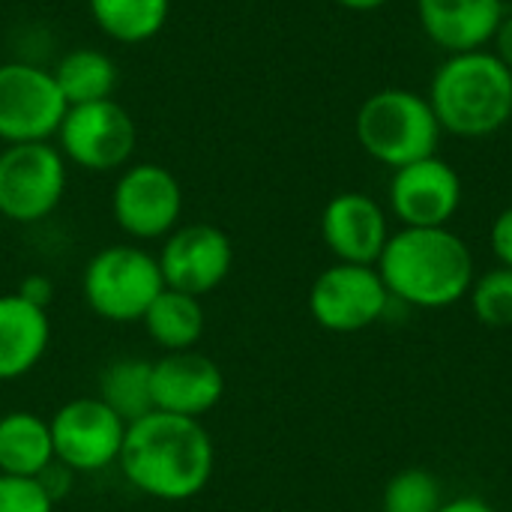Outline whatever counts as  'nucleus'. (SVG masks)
I'll use <instances>...</instances> for the list:
<instances>
[{"label": "nucleus", "mask_w": 512, "mask_h": 512, "mask_svg": "<svg viewBox=\"0 0 512 512\" xmlns=\"http://www.w3.org/2000/svg\"><path fill=\"white\" fill-rule=\"evenodd\" d=\"M126 483L165 504L198 498L216 471V444L201 420L150 411L126 426L117 459Z\"/></svg>", "instance_id": "1"}, {"label": "nucleus", "mask_w": 512, "mask_h": 512, "mask_svg": "<svg viewBox=\"0 0 512 512\" xmlns=\"http://www.w3.org/2000/svg\"><path fill=\"white\" fill-rule=\"evenodd\" d=\"M378 273L390 297L414 309H447L474 285V255L450 228H402L390 234Z\"/></svg>", "instance_id": "2"}, {"label": "nucleus", "mask_w": 512, "mask_h": 512, "mask_svg": "<svg viewBox=\"0 0 512 512\" xmlns=\"http://www.w3.org/2000/svg\"><path fill=\"white\" fill-rule=\"evenodd\" d=\"M426 99L444 132L489 138L512 120V72L489 48L450 54L435 69Z\"/></svg>", "instance_id": "3"}, {"label": "nucleus", "mask_w": 512, "mask_h": 512, "mask_svg": "<svg viewBox=\"0 0 512 512\" xmlns=\"http://www.w3.org/2000/svg\"><path fill=\"white\" fill-rule=\"evenodd\" d=\"M354 132L375 162L396 171L435 156L444 129L426 96L408 87H384L360 105Z\"/></svg>", "instance_id": "4"}, {"label": "nucleus", "mask_w": 512, "mask_h": 512, "mask_svg": "<svg viewBox=\"0 0 512 512\" xmlns=\"http://www.w3.org/2000/svg\"><path fill=\"white\" fill-rule=\"evenodd\" d=\"M165 291L153 252L138 243H111L90 255L81 273V297L93 315L111 324H135Z\"/></svg>", "instance_id": "5"}, {"label": "nucleus", "mask_w": 512, "mask_h": 512, "mask_svg": "<svg viewBox=\"0 0 512 512\" xmlns=\"http://www.w3.org/2000/svg\"><path fill=\"white\" fill-rule=\"evenodd\" d=\"M69 180V162L48 141L6 144L0 150V219L33 225L48 219Z\"/></svg>", "instance_id": "6"}, {"label": "nucleus", "mask_w": 512, "mask_h": 512, "mask_svg": "<svg viewBox=\"0 0 512 512\" xmlns=\"http://www.w3.org/2000/svg\"><path fill=\"white\" fill-rule=\"evenodd\" d=\"M135 144V120L117 99L69 105L57 129V147L63 159L93 174L123 171L135 153Z\"/></svg>", "instance_id": "7"}, {"label": "nucleus", "mask_w": 512, "mask_h": 512, "mask_svg": "<svg viewBox=\"0 0 512 512\" xmlns=\"http://www.w3.org/2000/svg\"><path fill=\"white\" fill-rule=\"evenodd\" d=\"M48 426L57 465L72 474H99L117 465L129 423L99 396H75L48 417Z\"/></svg>", "instance_id": "8"}, {"label": "nucleus", "mask_w": 512, "mask_h": 512, "mask_svg": "<svg viewBox=\"0 0 512 512\" xmlns=\"http://www.w3.org/2000/svg\"><path fill=\"white\" fill-rule=\"evenodd\" d=\"M111 216L138 243L165 240L183 216V186L159 162H132L111 189Z\"/></svg>", "instance_id": "9"}, {"label": "nucleus", "mask_w": 512, "mask_h": 512, "mask_svg": "<svg viewBox=\"0 0 512 512\" xmlns=\"http://www.w3.org/2000/svg\"><path fill=\"white\" fill-rule=\"evenodd\" d=\"M69 105L51 75L27 60L0 63V141L30 144L57 135Z\"/></svg>", "instance_id": "10"}, {"label": "nucleus", "mask_w": 512, "mask_h": 512, "mask_svg": "<svg viewBox=\"0 0 512 512\" xmlns=\"http://www.w3.org/2000/svg\"><path fill=\"white\" fill-rule=\"evenodd\" d=\"M393 297L378 273V267L366 264H342L336 261L309 288V312L318 327L330 333H360L378 324Z\"/></svg>", "instance_id": "11"}, {"label": "nucleus", "mask_w": 512, "mask_h": 512, "mask_svg": "<svg viewBox=\"0 0 512 512\" xmlns=\"http://www.w3.org/2000/svg\"><path fill=\"white\" fill-rule=\"evenodd\" d=\"M165 288L204 297L216 291L234 267V243L213 222L177 225L156 255Z\"/></svg>", "instance_id": "12"}, {"label": "nucleus", "mask_w": 512, "mask_h": 512, "mask_svg": "<svg viewBox=\"0 0 512 512\" xmlns=\"http://www.w3.org/2000/svg\"><path fill=\"white\" fill-rule=\"evenodd\" d=\"M462 204V177L438 153L393 171L390 210L402 228H447Z\"/></svg>", "instance_id": "13"}, {"label": "nucleus", "mask_w": 512, "mask_h": 512, "mask_svg": "<svg viewBox=\"0 0 512 512\" xmlns=\"http://www.w3.org/2000/svg\"><path fill=\"white\" fill-rule=\"evenodd\" d=\"M153 411L195 417L210 414L225 396V375L216 360L201 351H171L153 360L150 372Z\"/></svg>", "instance_id": "14"}, {"label": "nucleus", "mask_w": 512, "mask_h": 512, "mask_svg": "<svg viewBox=\"0 0 512 512\" xmlns=\"http://www.w3.org/2000/svg\"><path fill=\"white\" fill-rule=\"evenodd\" d=\"M321 237L336 261L375 267L390 240V222L375 198L363 192H339L321 213Z\"/></svg>", "instance_id": "15"}, {"label": "nucleus", "mask_w": 512, "mask_h": 512, "mask_svg": "<svg viewBox=\"0 0 512 512\" xmlns=\"http://www.w3.org/2000/svg\"><path fill=\"white\" fill-rule=\"evenodd\" d=\"M417 15L441 51L465 54L492 45L507 12L504 0H417Z\"/></svg>", "instance_id": "16"}, {"label": "nucleus", "mask_w": 512, "mask_h": 512, "mask_svg": "<svg viewBox=\"0 0 512 512\" xmlns=\"http://www.w3.org/2000/svg\"><path fill=\"white\" fill-rule=\"evenodd\" d=\"M51 345L48 309L27 303L21 294H0V381L30 375Z\"/></svg>", "instance_id": "17"}, {"label": "nucleus", "mask_w": 512, "mask_h": 512, "mask_svg": "<svg viewBox=\"0 0 512 512\" xmlns=\"http://www.w3.org/2000/svg\"><path fill=\"white\" fill-rule=\"evenodd\" d=\"M54 465V441L45 417L6 411L0 417V474L42 477Z\"/></svg>", "instance_id": "18"}, {"label": "nucleus", "mask_w": 512, "mask_h": 512, "mask_svg": "<svg viewBox=\"0 0 512 512\" xmlns=\"http://www.w3.org/2000/svg\"><path fill=\"white\" fill-rule=\"evenodd\" d=\"M150 342L162 351H192L204 336V306L198 297L165 288L141 318Z\"/></svg>", "instance_id": "19"}, {"label": "nucleus", "mask_w": 512, "mask_h": 512, "mask_svg": "<svg viewBox=\"0 0 512 512\" xmlns=\"http://www.w3.org/2000/svg\"><path fill=\"white\" fill-rule=\"evenodd\" d=\"M66 105H87V102H102L114 99L120 72L117 63L90 45L72 48L60 57V63L51 69Z\"/></svg>", "instance_id": "20"}, {"label": "nucleus", "mask_w": 512, "mask_h": 512, "mask_svg": "<svg viewBox=\"0 0 512 512\" xmlns=\"http://www.w3.org/2000/svg\"><path fill=\"white\" fill-rule=\"evenodd\" d=\"M96 27L123 45H141L168 24L171 0H87Z\"/></svg>", "instance_id": "21"}, {"label": "nucleus", "mask_w": 512, "mask_h": 512, "mask_svg": "<svg viewBox=\"0 0 512 512\" xmlns=\"http://www.w3.org/2000/svg\"><path fill=\"white\" fill-rule=\"evenodd\" d=\"M150 372L153 360L141 357H117L111 360L99 375V399L126 423H135L138 417L153 411V393H150Z\"/></svg>", "instance_id": "22"}, {"label": "nucleus", "mask_w": 512, "mask_h": 512, "mask_svg": "<svg viewBox=\"0 0 512 512\" xmlns=\"http://www.w3.org/2000/svg\"><path fill=\"white\" fill-rule=\"evenodd\" d=\"M381 507L384 512H438L444 507V492L426 468H405L384 486Z\"/></svg>", "instance_id": "23"}, {"label": "nucleus", "mask_w": 512, "mask_h": 512, "mask_svg": "<svg viewBox=\"0 0 512 512\" xmlns=\"http://www.w3.org/2000/svg\"><path fill=\"white\" fill-rule=\"evenodd\" d=\"M471 309L486 327H512V267H492L483 276H474L468 291Z\"/></svg>", "instance_id": "24"}, {"label": "nucleus", "mask_w": 512, "mask_h": 512, "mask_svg": "<svg viewBox=\"0 0 512 512\" xmlns=\"http://www.w3.org/2000/svg\"><path fill=\"white\" fill-rule=\"evenodd\" d=\"M54 504L39 477L0 474V512H54Z\"/></svg>", "instance_id": "25"}, {"label": "nucleus", "mask_w": 512, "mask_h": 512, "mask_svg": "<svg viewBox=\"0 0 512 512\" xmlns=\"http://www.w3.org/2000/svg\"><path fill=\"white\" fill-rule=\"evenodd\" d=\"M492 252L498 258L501 267H512V204L498 213V219L492 222V234H489Z\"/></svg>", "instance_id": "26"}, {"label": "nucleus", "mask_w": 512, "mask_h": 512, "mask_svg": "<svg viewBox=\"0 0 512 512\" xmlns=\"http://www.w3.org/2000/svg\"><path fill=\"white\" fill-rule=\"evenodd\" d=\"M15 294H21L27 303L39 306V309H48L51 300H54V282L48 276H42V273H30V276H24L18 282Z\"/></svg>", "instance_id": "27"}, {"label": "nucleus", "mask_w": 512, "mask_h": 512, "mask_svg": "<svg viewBox=\"0 0 512 512\" xmlns=\"http://www.w3.org/2000/svg\"><path fill=\"white\" fill-rule=\"evenodd\" d=\"M492 45H495V57L512 72V15H504L498 33L492 39Z\"/></svg>", "instance_id": "28"}, {"label": "nucleus", "mask_w": 512, "mask_h": 512, "mask_svg": "<svg viewBox=\"0 0 512 512\" xmlns=\"http://www.w3.org/2000/svg\"><path fill=\"white\" fill-rule=\"evenodd\" d=\"M438 512H498L492 504H486L483 498H453L444 501V507Z\"/></svg>", "instance_id": "29"}, {"label": "nucleus", "mask_w": 512, "mask_h": 512, "mask_svg": "<svg viewBox=\"0 0 512 512\" xmlns=\"http://www.w3.org/2000/svg\"><path fill=\"white\" fill-rule=\"evenodd\" d=\"M342 9H351V12H375L381 6H387L390 0H336Z\"/></svg>", "instance_id": "30"}, {"label": "nucleus", "mask_w": 512, "mask_h": 512, "mask_svg": "<svg viewBox=\"0 0 512 512\" xmlns=\"http://www.w3.org/2000/svg\"><path fill=\"white\" fill-rule=\"evenodd\" d=\"M0 252H3V237H0Z\"/></svg>", "instance_id": "31"}]
</instances>
